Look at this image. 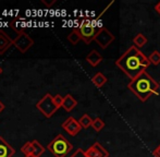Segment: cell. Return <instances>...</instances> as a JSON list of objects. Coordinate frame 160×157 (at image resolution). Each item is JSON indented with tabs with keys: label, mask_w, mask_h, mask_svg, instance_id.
<instances>
[{
	"label": "cell",
	"mask_w": 160,
	"mask_h": 157,
	"mask_svg": "<svg viewBox=\"0 0 160 157\" xmlns=\"http://www.w3.org/2000/svg\"><path fill=\"white\" fill-rule=\"evenodd\" d=\"M92 82H93V84L95 85L96 87H102L103 85L108 82V78H106L101 72H98L92 78Z\"/></svg>",
	"instance_id": "cell-14"
},
{
	"label": "cell",
	"mask_w": 160,
	"mask_h": 157,
	"mask_svg": "<svg viewBox=\"0 0 160 157\" xmlns=\"http://www.w3.org/2000/svg\"><path fill=\"white\" fill-rule=\"evenodd\" d=\"M10 28L14 31L15 34H17L18 36H19L20 34H22V33H24V28H23V25H22L21 20H19V19L13 20V21L10 23Z\"/></svg>",
	"instance_id": "cell-16"
},
{
	"label": "cell",
	"mask_w": 160,
	"mask_h": 157,
	"mask_svg": "<svg viewBox=\"0 0 160 157\" xmlns=\"http://www.w3.org/2000/svg\"><path fill=\"white\" fill-rule=\"evenodd\" d=\"M87 157H109V152L99 142H95L89 149L85 151Z\"/></svg>",
	"instance_id": "cell-9"
},
{
	"label": "cell",
	"mask_w": 160,
	"mask_h": 157,
	"mask_svg": "<svg viewBox=\"0 0 160 157\" xmlns=\"http://www.w3.org/2000/svg\"><path fill=\"white\" fill-rule=\"evenodd\" d=\"M116 66L131 80L138 77L150 66V61L141 49L131 46L117 59Z\"/></svg>",
	"instance_id": "cell-1"
},
{
	"label": "cell",
	"mask_w": 160,
	"mask_h": 157,
	"mask_svg": "<svg viewBox=\"0 0 160 157\" xmlns=\"http://www.w3.org/2000/svg\"><path fill=\"white\" fill-rule=\"evenodd\" d=\"M159 85H160V82H159Z\"/></svg>",
	"instance_id": "cell-31"
},
{
	"label": "cell",
	"mask_w": 160,
	"mask_h": 157,
	"mask_svg": "<svg viewBox=\"0 0 160 157\" xmlns=\"http://www.w3.org/2000/svg\"><path fill=\"white\" fill-rule=\"evenodd\" d=\"M95 42L98 44V46L102 49H106L107 47H109L111 45V43L114 40V35L110 32L109 30L105 28H101L98 30L96 36H95Z\"/></svg>",
	"instance_id": "cell-6"
},
{
	"label": "cell",
	"mask_w": 160,
	"mask_h": 157,
	"mask_svg": "<svg viewBox=\"0 0 160 157\" xmlns=\"http://www.w3.org/2000/svg\"><path fill=\"white\" fill-rule=\"evenodd\" d=\"M70 157H87L86 154H85V152L83 151L82 149H78L75 152H74L73 154H72Z\"/></svg>",
	"instance_id": "cell-24"
},
{
	"label": "cell",
	"mask_w": 160,
	"mask_h": 157,
	"mask_svg": "<svg viewBox=\"0 0 160 157\" xmlns=\"http://www.w3.org/2000/svg\"><path fill=\"white\" fill-rule=\"evenodd\" d=\"M92 128H93V129L95 130L96 132H99V131H101L103 128H105V122H103L102 119L97 117V118L94 119L93 124H92Z\"/></svg>",
	"instance_id": "cell-20"
},
{
	"label": "cell",
	"mask_w": 160,
	"mask_h": 157,
	"mask_svg": "<svg viewBox=\"0 0 160 157\" xmlns=\"http://www.w3.org/2000/svg\"><path fill=\"white\" fill-rule=\"evenodd\" d=\"M68 40H69L72 45H76L78 42H80V40H82L80 33H78V28H74V30L72 31L69 35H68Z\"/></svg>",
	"instance_id": "cell-19"
},
{
	"label": "cell",
	"mask_w": 160,
	"mask_h": 157,
	"mask_svg": "<svg viewBox=\"0 0 160 157\" xmlns=\"http://www.w3.org/2000/svg\"><path fill=\"white\" fill-rule=\"evenodd\" d=\"M34 45V40L31 38L30 35H28L25 32L20 34L18 37L13 39V46L17 49H19L20 53H24L28 50Z\"/></svg>",
	"instance_id": "cell-7"
},
{
	"label": "cell",
	"mask_w": 160,
	"mask_h": 157,
	"mask_svg": "<svg viewBox=\"0 0 160 157\" xmlns=\"http://www.w3.org/2000/svg\"><path fill=\"white\" fill-rule=\"evenodd\" d=\"M152 155H154L155 157H160V145L154 149V152H152Z\"/></svg>",
	"instance_id": "cell-25"
},
{
	"label": "cell",
	"mask_w": 160,
	"mask_h": 157,
	"mask_svg": "<svg viewBox=\"0 0 160 157\" xmlns=\"http://www.w3.org/2000/svg\"><path fill=\"white\" fill-rule=\"evenodd\" d=\"M13 45V39L4 31L0 30V55H3Z\"/></svg>",
	"instance_id": "cell-10"
},
{
	"label": "cell",
	"mask_w": 160,
	"mask_h": 157,
	"mask_svg": "<svg viewBox=\"0 0 160 157\" xmlns=\"http://www.w3.org/2000/svg\"><path fill=\"white\" fill-rule=\"evenodd\" d=\"M148 59H149V61L152 64H154V66H158V64H160V53L158 50H154L152 53H150V56L148 57Z\"/></svg>",
	"instance_id": "cell-21"
},
{
	"label": "cell",
	"mask_w": 160,
	"mask_h": 157,
	"mask_svg": "<svg viewBox=\"0 0 160 157\" xmlns=\"http://www.w3.org/2000/svg\"><path fill=\"white\" fill-rule=\"evenodd\" d=\"M86 61L88 62L92 67H97L102 61V56H101L96 49H93V50L86 56Z\"/></svg>",
	"instance_id": "cell-12"
},
{
	"label": "cell",
	"mask_w": 160,
	"mask_h": 157,
	"mask_svg": "<svg viewBox=\"0 0 160 157\" xmlns=\"http://www.w3.org/2000/svg\"><path fill=\"white\" fill-rule=\"evenodd\" d=\"M21 152L24 154L25 156L28 155H33L34 153V147H33V144L32 142H26L23 146L21 147Z\"/></svg>",
	"instance_id": "cell-22"
},
{
	"label": "cell",
	"mask_w": 160,
	"mask_h": 157,
	"mask_svg": "<svg viewBox=\"0 0 160 157\" xmlns=\"http://www.w3.org/2000/svg\"><path fill=\"white\" fill-rule=\"evenodd\" d=\"M3 109H4V105H3V103L0 100V114H1V111L3 110Z\"/></svg>",
	"instance_id": "cell-28"
},
{
	"label": "cell",
	"mask_w": 160,
	"mask_h": 157,
	"mask_svg": "<svg viewBox=\"0 0 160 157\" xmlns=\"http://www.w3.org/2000/svg\"><path fill=\"white\" fill-rule=\"evenodd\" d=\"M73 149V145L62 134H58L48 145L47 149L55 157H65Z\"/></svg>",
	"instance_id": "cell-3"
},
{
	"label": "cell",
	"mask_w": 160,
	"mask_h": 157,
	"mask_svg": "<svg viewBox=\"0 0 160 157\" xmlns=\"http://www.w3.org/2000/svg\"><path fill=\"white\" fill-rule=\"evenodd\" d=\"M128 89L138 98L141 102H146L150 96L158 94L159 83L154 80V78L144 71L143 73L131 80L128 84Z\"/></svg>",
	"instance_id": "cell-2"
},
{
	"label": "cell",
	"mask_w": 160,
	"mask_h": 157,
	"mask_svg": "<svg viewBox=\"0 0 160 157\" xmlns=\"http://www.w3.org/2000/svg\"><path fill=\"white\" fill-rule=\"evenodd\" d=\"M62 129H63L64 131H67L71 136H75L76 134L81 131L82 127H81L78 120H76V119L73 117H69L63 123H62Z\"/></svg>",
	"instance_id": "cell-8"
},
{
	"label": "cell",
	"mask_w": 160,
	"mask_h": 157,
	"mask_svg": "<svg viewBox=\"0 0 160 157\" xmlns=\"http://www.w3.org/2000/svg\"><path fill=\"white\" fill-rule=\"evenodd\" d=\"M133 43H134L135 47L142 48V47H144L146 44H147V37H146L144 34H142V33H138V34L133 38Z\"/></svg>",
	"instance_id": "cell-15"
},
{
	"label": "cell",
	"mask_w": 160,
	"mask_h": 157,
	"mask_svg": "<svg viewBox=\"0 0 160 157\" xmlns=\"http://www.w3.org/2000/svg\"><path fill=\"white\" fill-rule=\"evenodd\" d=\"M155 10H156V12L160 15V1L156 4V6H155Z\"/></svg>",
	"instance_id": "cell-27"
},
{
	"label": "cell",
	"mask_w": 160,
	"mask_h": 157,
	"mask_svg": "<svg viewBox=\"0 0 160 157\" xmlns=\"http://www.w3.org/2000/svg\"><path fill=\"white\" fill-rule=\"evenodd\" d=\"M76 105H78V102H76V99L72 95L68 94V95H65L63 97L62 108H63L65 111H69V113L70 111H72L76 107Z\"/></svg>",
	"instance_id": "cell-13"
},
{
	"label": "cell",
	"mask_w": 160,
	"mask_h": 157,
	"mask_svg": "<svg viewBox=\"0 0 160 157\" xmlns=\"http://www.w3.org/2000/svg\"><path fill=\"white\" fill-rule=\"evenodd\" d=\"M32 144H33V147H34V153H33V155L34 156H36V157H40L44 154V152H45V147L42 146V144H40L39 142H38L37 140H33L32 141Z\"/></svg>",
	"instance_id": "cell-18"
},
{
	"label": "cell",
	"mask_w": 160,
	"mask_h": 157,
	"mask_svg": "<svg viewBox=\"0 0 160 157\" xmlns=\"http://www.w3.org/2000/svg\"><path fill=\"white\" fill-rule=\"evenodd\" d=\"M25 157H36V156H34V155H28V156H25Z\"/></svg>",
	"instance_id": "cell-29"
},
{
	"label": "cell",
	"mask_w": 160,
	"mask_h": 157,
	"mask_svg": "<svg viewBox=\"0 0 160 157\" xmlns=\"http://www.w3.org/2000/svg\"><path fill=\"white\" fill-rule=\"evenodd\" d=\"M42 2L44 4H46L47 7H51V6H52V4L56 2V0H51L50 2H49V1H46V0H42Z\"/></svg>",
	"instance_id": "cell-26"
},
{
	"label": "cell",
	"mask_w": 160,
	"mask_h": 157,
	"mask_svg": "<svg viewBox=\"0 0 160 157\" xmlns=\"http://www.w3.org/2000/svg\"><path fill=\"white\" fill-rule=\"evenodd\" d=\"M93 121H94V119H92L89 117V115L85 114V115H83L82 117L80 118L78 122H80L81 127H82L83 129H88V128L92 127V124H93Z\"/></svg>",
	"instance_id": "cell-17"
},
{
	"label": "cell",
	"mask_w": 160,
	"mask_h": 157,
	"mask_svg": "<svg viewBox=\"0 0 160 157\" xmlns=\"http://www.w3.org/2000/svg\"><path fill=\"white\" fill-rule=\"evenodd\" d=\"M36 107H37L38 110H39L46 118L52 117L53 114H56V111L59 109L56 106L55 102H53V96L49 93H47L46 95L37 103Z\"/></svg>",
	"instance_id": "cell-4"
},
{
	"label": "cell",
	"mask_w": 160,
	"mask_h": 157,
	"mask_svg": "<svg viewBox=\"0 0 160 157\" xmlns=\"http://www.w3.org/2000/svg\"><path fill=\"white\" fill-rule=\"evenodd\" d=\"M78 33L81 35V38L86 45H89L94 39L95 36L98 32V30L95 28L94 23L89 20H84V21L81 23V25L78 28Z\"/></svg>",
	"instance_id": "cell-5"
},
{
	"label": "cell",
	"mask_w": 160,
	"mask_h": 157,
	"mask_svg": "<svg viewBox=\"0 0 160 157\" xmlns=\"http://www.w3.org/2000/svg\"><path fill=\"white\" fill-rule=\"evenodd\" d=\"M1 73H2V68L0 67V74H1Z\"/></svg>",
	"instance_id": "cell-30"
},
{
	"label": "cell",
	"mask_w": 160,
	"mask_h": 157,
	"mask_svg": "<svg viewBox=\"0 0 160 157\" xmlns=\"http://www.w3.org/2000/svg\"><path fill=\"white\" fill-rule=\"evenodd\" d=\"M15 151L2 136H0V157H12Z\"/></svg>",
	"instance_id": "cell-11"
},
{
	"label": "cell",
	"mask_w": 160,
	"mask_h": 157,
	"mask_svg": "<svg viewBox=\"0 0 160 157\" xmlns=\"http://www.w3.org/2000/svg\"><path fill=\"white\" fill-rule=\"evenodd\" d=\"M53 102H55L56 106L58 108H60V107H62V104H63V97L60 94H57V95L53 96Z\"/></svg>",
	"instance_id": "cell-23"
}]
</instances>
